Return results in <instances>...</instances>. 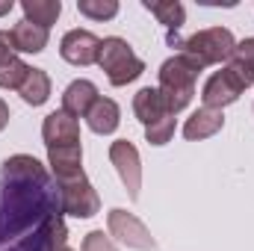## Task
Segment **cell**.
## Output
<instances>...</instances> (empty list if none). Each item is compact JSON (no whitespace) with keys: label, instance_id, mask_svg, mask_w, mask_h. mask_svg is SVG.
Wrapping results in <instances>:
<instances>
[{"label":"cell","instance_id":"obj_1","mask_svg":"<svg viewBox=\"0 0 254 251\" xmlns=\"http://www.w3.org/2000/svg\"><path fill=\"white\" fill-rule=\"evenodd\" d=\"M201 71L204 68L187 54H175L172 60L160 65V95L166 98V107L172 116L190 107L192 95H195V80Z\"/></svg>","mask_w":254,"mask_h":251},{"label":"cell","instance_id":"obj_2","mask_svg":"<svg viewBox=\"0 0 254 251\" xmlns=\"http://www.w3.org/2000/svg\"><path fill=\"white\" fill-rule=\"evenodd\" d=\"M98 65L107 71V80L113 86H127L136 77H142V71H145V63L133 54V48L127 45L125 39H119V36H110V39L101 42Z\"/></svg>","mask_w":254,"mask_h":251},{"label":"cell","instance_id":"obj_3","mask_svg":"<svg viewBox=\"0 0 254 251\" xmlns=\"http://www.w3.org/2000/svg\"><path fill=\"white\" fill-rule=\"evenodd\" d=\"M234 48H237V42H234V33H231V30H225V27H210V30H201V33L190 36V39L181 45V54L192 57L201 68H207V65L231 60Z\"/></svg>","mask_w":254,"mask_h":251},{"label":"cell","instance_id":"obj_4","mask_svg":"<svg viewBox=\"0 0 254 251\" xmlns=\"http://www.w3.org/2000/svg\"><path fill=\"white\" fill-rule=\"evenodd\" d=\"M60 204L68 216H77V219H92L101 210V198L86 175L60 181Z\"/></svg>","mask_w":254,"mask_h":251},{"label":"cell","instance_id":"obj_5","mask_svg":"<svg viewBox=\"0 0 254 251\" xmlns=\"http://www.w3.org/2000/svg\"><path fill=\"white\" fill-rule=\"evenodd\" d=\"M107 228H110V237H116L127 249H136V251H154L157 249L151 231L133 213H127L122 207H116V210L107 213Z\"/></svg>","mask_w":254,"mask_h":251},{"label":"cell","instance_id":"obj_6","mask_svg":"<svg viewBox=\"0 0 254 251\" xmlns=\"http://www.w3.org/2000/svg\"><path fill=\"white\" fill-rule=\"evenodd\" d=\"M110 160H113V166H116V172H119V178L125 184L127 195L136 201L139 198V189H142V160H139L136 145L127 142V139L113 142L110 145Z\"/></svg>","mask_w":254,"mask_h":251},{"label":"cell","instance_id":"obj_7","mask_svg":"<svg viewBox=\"0 0 254 251\" xmlns=\"http://www.w3.org/2000/svg\"><path fill=\"white\" fill-rule=\"evenodd\" d=\"M98 48H101V39L89 30H68L60 42V54H63L65 63L71 65H92L98 63Z\"/></svg>","mask_w":254,"mask_h":251},{"label":"cell","instance_id":"obj_8","mask_svg":"<svg viewBox=\"0 0 254 251\" xmlns=\"http://www.w3.org/2000/svg\"><path fill=\"white\" fill-rule=\"evenodd\" d=\"M42 136H45V145L48 151L54 148H68V145H80V125L74 116H68L65 110H57L45 119L42 125Z\"/></svg>","mask_w":254,"mask_h":251},{"label":"cell","instance_id":"obj_9","mask_svg":"<svg viewBox=\"0 0 254 251\" xmlns=\"http://www.w3.org/2000/svg\"><path fill=\"white\" fill-rule=\"evenodd\" d=\"M240 83L228 74V68H222V71H216L207 83H204V89H201V101H204V107L207 110H222V107H228V104H234L237 98H240Z\"/></svg>","mask_w":254,"mask_h":251},{"label":"cell","instance_id":"obj_10","mask_svg":"<svg viewBox=\"0 0 254 251\" xmlns=\"http://www.w3.org/2000/svg\"><path fill=\"white\" fill-rule=\"evenodd\" d=\"M101 95H98L92 80H74V83H68V89L63 92V110L68 116H74V119H80V116L86 119V113L92 110V104Z\"/></svg>","mask_w":254,"mask_h":251},{"label":"cell","instance_id":"obj_11","mask_svg":"<svg viewBox=\"0 0 254 251\" xmlns=\"http://www.w3.org/2000/svg\"><path fill=\"white\" fill-rule=\"evenodd\" d=\"M133 116H136L145 127L154 125V122H160L163 116H169V107H166V98L160 95V89H151V86L139 89V92L133 95Z\"/></svg>","mask_w":254,"mask_h":251},{"label":"cell","instance_id":"obj_12","mask_svg":"<svg viewBox=\"0 0 254 251\" xmlns=\"http://www.w3.org/2000/svg\"><path fill=\"white\" fill-rule=\"evenodd\" d=\"M222 125H225L222 110H207V107H201V110H195L190 119H187V125H184V136H187L190 142L210 139V136H216V133L222 130Z\"/></svg>","mask_w":254,"mask_h":251},{"label":"cell","instance_id":"obj_13","mask_svg":"<svg viewBox=\"0 0 254 251\" xmlns=\"http://www.w3.org/2000/svg\"><path fill=\"white\" fill-rule=\"evenodd\" d=\"M48 163L57 175V181H71L83 175V148L68 145V148H54L48 151Z\"/></svg>","mask_w":254,"mask_h":251},{"label":"cell","instance_id":"obj_14","mask_svg":"<svg viewBox=\"0 0 254 251\" xmlns=\"http://www.w3.org/2000/svg\"><path fill=\"white\" fill-rule=\"evenodd\" d=\"M86 122L98 136H110V133H116V127L122 122V110L113 98H98L92 104V110L86 113Z\"/></svg>","mask_w":254,"mask_h":251},{"label":"cell","instance_id":"obj_15","mask_svg":"<svg viewBox=\"0 0 254 251\" xmlns=\"http://www.w3.org/2000/svg\"><path fill=\"white\" fill-rule=\"evenodd\" d=\"M12 42H15V51L21 54H42L48 45V30L30 21H18L12 27Z\"/></svg>","mask_w":254,"mask_h":251},{"label":"cell","instance_id":"obj_16","mask_svg":"<svg viewBox=\"0 0 254 251\" xmlns=\"http://www.w3.org/2000/svg\"><path fill=\"white\" fill-rule=\"evenodd\" d=\"M18 95L24 98V104L42 107V104L51 98V77H48L42 68H30L27 77H24V83H21V89H18Z\"/></svg>","mask_w":254,"mask_h":251},{"label":"cell","instance_id":"obj_17","mask_svg":"<svg viewBox=\"0 0 254 251\" xmlns=\"http://www.w3.org/2000/svg\"><path fill=\"white\" fill-rule=\"evenodd\" d=\"M3 181H21V184L39 181V184H45V172H42L39 160H33L27 154H18V157H9L3 163Z\"/></svg>","mask_w":254,"mask_h":251},{"label":"cell","instance_id":"obj_18","mask_svg":"<svg viewBox=\"0 0 254 251\" xmlns=\"http://www.w3.org/2000/svg\"><path fill=\"white\" fill-rule=\"evenodd\" d=\"M21 9H24V21L39 24V27L48 30L51 24H57V18L63 12V3L60 0H24Z\"/></svg>","mask_w":254,"mask_h":251},{"label":"cell","instance_id":"obj_19","mask_svg":"<svg viewBox=\"0 0 254 251\" xmlns=\"http://www.w3.org/2000/svg\"><path fill=\"white\" fill-rule=\"evenodd\" d=\"M145 9L169 30H181L184 27V18H187V9L178 3V0H163V3H145Z\"/></svg>","mask_w":254,"mask_h":251},{"label":"cell","instance_id":"obj_20","mask_svg":"<svg viewBox=\"0 0 254 251\" xmlns=\"http://www.w3.org/2000/svg\"><path fill=\"white\" fill-rule=\"evenodd\" d=\"M27 71H30V65L24 63V60H18V57L3 60L0 63V89H21Z\"/></svg>","mask_w":254,"mask_h":251},{"label":"cell","instance_id":"obj_21","mask_svg":"<svg viewBox=\"0 0 254 251\" xmlns=\"http://www.w3.org/2000/svg\"><path fill=\"white\" fill-rule=\"evenodd\" d=\"M80 15L92 18V21H110L119 15V3L116 0H77Z\"/></svg>","mask_w":254,"mask_h":251},{"label":"cell","instance_id":"obj_22","mask_svg":"<svg viewBox=\"0 0 254 251\" xmlns=\"http://www.w3.org/2000/svg\"><path fill=\"white\" fill-rule=\"evenodd\" d=\"M172 136H175V116H172V113L163 116L160 122H154V125L145 127V139H148L151 145H166Z\"/></svg>","mask_w":254,"mask_h":251},{"label":"cell","instance_id":"obj_23","mask_svg":"<svg viewBox=\"0 0 254 251\" xmlns=\"http://www.w3.org/2000/svg\"><path fill=\"white\" fill-rule=\"evenodd\" d=\"M80 251H119V249H116V243L104 231H92V234L83 237V249Z\"/></svg>","mask_w":254,"mask_h":251},{"label":"cell","instance_id":"obj_24","mask_svg":"<svg viewBox=\"0 0 254 251\" xmlns=\"http://www.w3.org/2000/svg\"><path fill=\"white\" fill-rule=\"evenodd\" d=\"M231 60H237V63L249 65V68L254 71V36H252V39H243V42H240V45L234 48Z\"/></svg>","mask_w":254,"mask_h":251},{"label":"cell","instance_id":"obj_25","mask_svg":"<svg viewBox=\"0 0 254 251\" xmlns=\"http://www.w3.org/2000/svg\"><path fill=\"white\" fill-rule=\"evenodd\" d=\"M18 51H15V42H12V33H6V30H0V63L3 60H9V57H15Z\"/></svg>","mask_w":254,"mask_h":251},{"label":"cell","instance_id":"obj_26","mask_svg":"<svg viewBox=\"0 0 254 251\" xmlns=\"http://www.w3.org/2000/svg\"><path fill=\"white\" fill-rule=\"evenodd\" d=\"M9 125V107H6V101H0V130Z\"/></svg>","mask_w":254,"mask_h":251},{"label":"cell","instance_id":"obj_27","mask_svg":"<svg viewBox=\"0 0 254 251\" xmlns=\"http://www.w3.org/2000/svg\"><path fill=\"white\" fill-rule=\"evenodd\" d=\"M12 6H15L12 0H0V15H6V12H12Z\"/></svg>","mask_w":254,"mask_h":251},{"label":"cell","instance_id":"obj_28","mask_svg":"<svg viewBox=\"0 0 254 251\" xmlns=\"http://www.w3.org/2000/svg\"><path fill=\"white\" fill-rule=\"evenodd\" d=\"M60 251H71V249H68V246H65V249H60Z\"/></svg>","mask_w":254,"mask_h":251}]
</instances>
